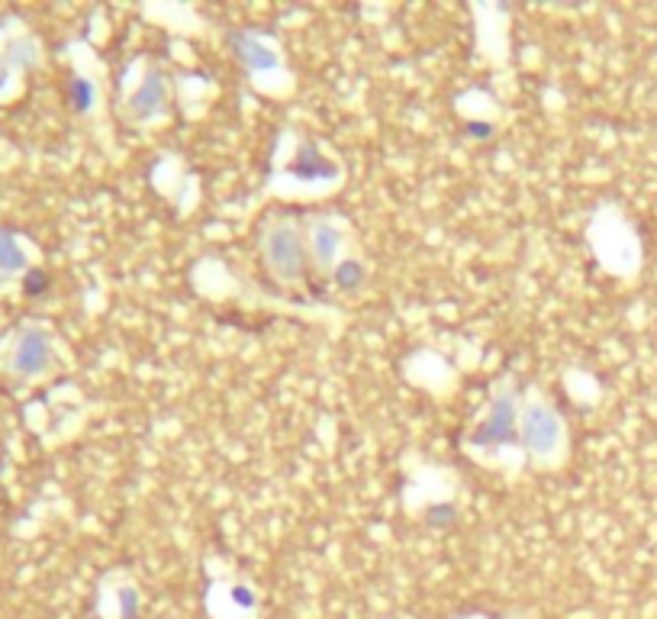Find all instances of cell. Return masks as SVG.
<instances>
[{
  "label": "cell",
  "instance_id": "9",
  "mask_svg": "<svg viewBox=\"0 0 657 619\" xmlns=\"http://www.w3.org/2000/svg\"><path fill=\"white\" fill-rule=\"evenodd\" d=\"M71 97H75L77 110H87V107H91V101H93V87L87 85V81H81V77H77L75 85H71Z\"/></svg>",
  "mask_w": 657,
  "mask_h": 619
},
{
  "label": "cell",
  "instance_id": "4",
  "mask_svg": "<svg viewBox=\"0 0 657 619\" xmlns=\"http://www.w3.org/2000/svg\"><path fill=\"white\" fill-rule=\"evenodd\" d=\"M229 43L236 49L239 59L248 65L252 71H268V69H278V52L268 49L262 39H255L248 33H232L229 36Z\"/></svg>",
  "mask_w": 657,
  "mask_h": 619
},
{
  "label": "cell",
  "instance_id": "1",
  "mask_svg": "<svg viewBox=\"0 0 657 619\" xmlns=\"http://www.w3.org/2000/svg\"><path fill=\"white\" fill-rule=\"evenodd\" d=\"M264 255H268V265L280 278H296L304 268V242H300L294 226H278L271 232L268 242H264Z\"/></svg>",
  "mask_w": 657,
  "mask_h": 619
},
{
  "label": "cell",
  "instance_id": "7",
  "mask_svg": "<svg viewBox=\"0 0 657 619\" xmlns=\"http://www.w3.org/2000/svg\"><path fill=\"white\" fill-rule=\"evenodd\" d=\"M310 246H312V255H316L322 265H328V262H332V255H336V248H338L336 230H332V226H326V223H320V226L312 230V236H310Z\"/></svg>",
  "mask_w": 657,
  "mask_h": 619
},
{
  "label": "cell",
  "instance_id": "6",
  "mask_svg": "<svg viewBox=\"0 0 657 619\" xmlns=\"http://www.w3.org/2000/svg\"><path fill=\"white\" fill-rule=\"evenodd\" d=\"M296 178H306V181H316V178H332V165H328L322 155H316V145H306L304 152H300V161H296Z\"/></svg>",
  "mask_w": 657,
  "mask_h": 619
},
{
  "label": "cell",
  "instance_id": "5",
  "mask_svg": "<svg viewBox=\"0 0 657 619\" xmlns=\"http://www.w3.org/2000/svg\"><path fill=\"white\" fill-rule=\"evenodd\" d=\"M161 101H165V81H161V75H149L145 77V85L135 91L133 110L139 113V117H149L152 110H158Z\"/></svg>",
  "mask_w": 657,
  "mask_h": 619
},
{
  "label": "cell",
  "instance_id": "8",
  "mask_svg": "<svg viewBox=\"0 0 657 619\" xmlns=\"http://www.w3.org/2000/svg\"><path fill=\"white\" fill-rule=\"evenodd\" d=\"M336 281L342 284V288H358V281H361V268H358V262H342V265H338Z\"/></svg>",
  "mask_w": 657,
  "mask_h": 619
},
{
  "label": "cell",
  "instance_id": "2",
  "mask_svg": "<svg viewBox=\"0 0 657 619\" xmlns=\"http://www.w3.org/2000/svg\"><path fill=\"white\" fill-rule=\"evenodd\" d=\"M515 439V400L513 394H499L490 407L487 419L477 426L474 442L477 445H506Z\"/></svg>",
  "mask_w": 657,
  "mask_h": 619
},
{
  "label": "cell",
  "instance_id": "3",
  "mask_svg": "<svg viewBox=\"0 0 657 619\" xmlns=\"http://www.w3.org/2000/svg\"><path fill=\"white\" fill-rule=\"evenodd\" d=\"M523 439L529 445V452H535V455H551L557 449V439H561L557 416L545 407H531L523 419Z\"/></svg>",
  "mask_w": 657,
  "mask_h": 619
}]
</instances>
